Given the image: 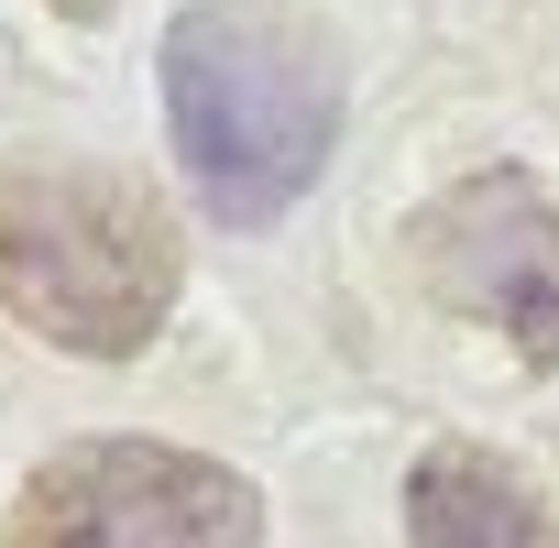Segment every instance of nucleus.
I'll list each match as a JSON object with an SVG mask.
<instances>
[{
    "label": "nucleus",
    "instance_id": "nucleus-1",
    "mask_svg": "<svg viewBox=\"0 0 559 548\" xmlns=\"http://www.w3.org/2000/svg\"><path fill=\"white\" fill-rule=\"evenodd\" d=\"M165 132L209 219H286L341 143V45L286 0H198L165 23Z\"/></svg>",
    "mask_w": 559,
    "mask_h": 548
},
{
    "label": "nucleus",
    "instance_id": "nucleus-2",
    "mask_svg": "<svg viewBox=\"0 0 559 548\" xmlns=\"http://www.w3.org/2000/svg\"><path fill=\"white\" fill-rule=\"evenodd\" d=\"M187 241L165 198L121 165L23 154L0 165V308L78 362H132L176 319Z\"/></svg>",
    "mask_w": 559,
    "mask_h": 548
},
{
    "label": "nucleus",
    "instance_id": "nucleus-3",
    "mask_svg": "<svg viewBox=\"0 0 559 548\" xmlns=\"http://www.w3.org/2000/svg\"><path fill=\"white\" fill-rule=\"evenodd\" d=\"M0 548H263V493L176 439H78L23 472Z\"/></svg>",
    "mask_w": 559,
    "mask_h": 548
},
{
    "label": "nucleus",
    "instance_id": "nucleus-4",
    "mask_svg": "<svg viewBox=\"0 0 559 548\" xmlns=\"http://www.w3.org/2000/svg\"><path fill=\"white\" fill-rule=\"evenodd\" d=\"M406 252L450 319H483L537 373H559V198L526 165H472L461 187H439L417 209Z\"/></svg>",
    "mask_w": 559,
    "mask_h": 548
},
{
    "label": "nucleus",
    "instance_id": "nucleus-5",
    "mask_svg": "<svg viewBox=\"0 0 559 548\" xmlns=\"http://www.w3.org/2000/svg\"><path fill=\"white\" fill-rule=\"evenodd\" d=\"M406 537L417 548H559V515L537 504V483L472 439L417 450L406 472Z\"/></svg>",
    "mask_w": 559,
    "mask_h": 548
},
{
    "label": "nucleus",
    "instance_id": "nucleus-6",
    "mask_svg": "<svg viewBox=\"0 0 559 548\" xmlns=\"http://www.w3.org/2000/svg\"><path fill=\"white\" fill-rule=\"evenodd\" d=\"M56 12H67V23H99V12H110V0H56Z\"/></svg>",
    "mask_w": 559,
    "mask_h": 548
}]
</instances>
